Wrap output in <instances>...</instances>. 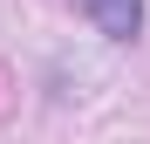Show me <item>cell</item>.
Returning <instances> with one entry per match:
<instances>
[{"label": "cell", "mask_w": 150, "mask_h": 144, "mask_svg": "<svg viewBox=\"0 0 150 144\" xmlns=\"http://www.w3.org/2000/svg\"><path fill=\"white\" fill-rule=\"evenodd\" d=\"M82 14H89L103 34H123V41H130V34H137V21H143V14H137V0H82Z\"/></svg>", "instance_id": "6da1fadb"}]
</instances>
